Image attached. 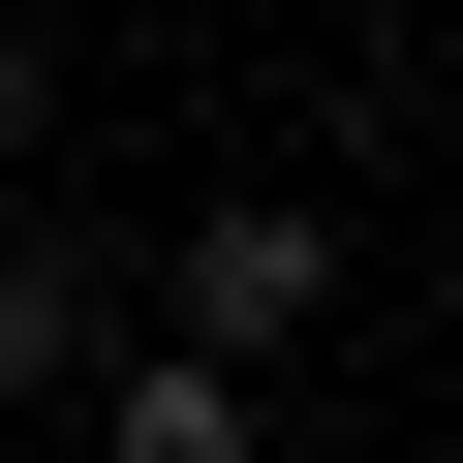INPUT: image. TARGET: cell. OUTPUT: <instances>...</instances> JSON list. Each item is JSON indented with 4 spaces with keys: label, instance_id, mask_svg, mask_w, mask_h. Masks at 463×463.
Wrapping results in <instances>:
<instances>
[{
    "label": "cell",
    "instance_id": "1",
    "mask_svg": "<svg viewBox=\"0 0 463 463\" xmlns=\"http://www.w3.org/2000/svg\"><path fill=\"white\" fill-rule=\"evenodd\" d=\"M124 340H185V371H309V340H340V216H309V185H216L185 248H155Z\"/></svg>",
    "mask_w": 463,
    "mask_h": 463
},
{
    "label": "cell",
    "instance_id": "2",
    "mask_svg": "<svg viewBox=\"0 0 463 463\" xmlns=\"http://www.w3.org/2000/svg\"><path fill=\"white\" fill-rule=\"evenodd\" d=\"M93 371H124V248L0 216V402H93Z\"/></svg>",
    "mask_w": 463,
    "mask_h": 463
},
{
    "label": "cell",
    "instance_id": "3",
    "mask_svg": "<svg viewBox=\"0 0 463 463\" xmlns=\"http://www.w3.org/2000/svg\"><path fill=\"white\" fill-rule=\"evenodd\" d=\"M62 432H93V463H279V402H248V371H185V340H124Z\"/></svg>",
    "mask_w": 463,
    "mask_h": 463
},
{
    "label": "cell",
    "instance_id": "4",
    "mask_svg": "<svg viewBox=\"0 0 463 463\" xmlns=\"http://www.w3.org/2000/svg\"><path fill=\"white\" fill-rule=\"evenodd\" d=\"M32 124H62V32H32V0H0V155H32Z\"/></svg>",
    "mask_w": 463,
    "mask_h": 463
}]
</instances>
